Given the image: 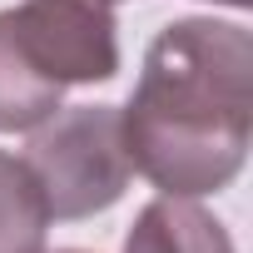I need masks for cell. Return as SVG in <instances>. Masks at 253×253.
Instances as JSON below:
<instances>
[{
	"instance_id": "obj_1",
	"label": "cell",
	"mask_w": 253,
	"mask_h": 253,
	"mask_svg": "<svg viewBox=\"0 0 253 253\" xmlns=\"http://www.w3.org/2000/svg\"><path fill=\"white\" fill-rule=\"evenodd\" d=\"M119 124L129 169L159 194L199 199L228 189L253 134L248 30L199 15L159 30Z\"/></svg>"
},
{
	"instance_id": "obj_2",
	"label": "cell",
	"mask_w": 253,
	"mask_h": 253,
	"mask_svg": "<svg viewBox=\"0 0 253 253\" xmlns=\"http://www.w3.org/2000/svg\"><path fill=\"white\" fill-rule=\"evenodd\" d=\"M25 169L40 184L50 218H94L114 209L129 189V154H124V124L114 104H75L35 124L25 144Z\"/></svg>"
},
{
	"instance_id": "obj_3",
	"label": "cell",
	"mask_w": 253,
	"mask_h": 253,
	"mask_svg": "<svg viewBox=\"0 0 253 253\" xmlns=\"http://www.w3.org/2000/svg\"><path fill=\"white\" fill-rule=\"evenodd\" d=\"M15 50L60 89L104 84L119 70L114 0H20L0 10Z\"/></svg>"
},
{
	"instance_id": "obj_4",
	"label": "cell",
	"mask_w": 253,
	"mask_h": 253,
	"mask_svg": "<svg viewBox=\"0 0 253 253\" xmlns=\"http://www.w3.org/2000/svg\"><path fill=\"white\" fill-rule=\"evenodd\" d=\"M124 253H233V243L209 209L164 194L139 209L129 238H124Z\"/></svg>"
},
{
	"instance_id": "obj_5",
	"label": "cell",
	"mask_w": 253,
	"mask_h": 253,
	"mask_svg": "<svg viewBox=\"0 0 253 253\" xmlns=\"http://www.w3.org/2000/svg\"><path fill=\"white\" fill-rule=\"evenodd\" d=\"M60 84H50L10 40L5 15H0V134H25L45 124L60 109Z\"/></svg>"
},
{
	"instance_id": "obj_6",
	"label": "cell",
	"mask_w": 253,
	"mask_h": 253,
	"mask_svg": "<svg viewBox=\"0 0 253 253\" xmlns=\"http://www.w3.org/2000/svg\"><path fill=\"white\" fill-rule=\"evenodd\" d=\"M50 209L25 159L0 149V253H45Z\"/></svg>"
},
{
	"instance_id": "obj_7",
	"label": "cell",
	"mask_w": 253,
	"mask_h": 253,
	"mask_svg": "<svg viewBox=\"0 0 253 253\" xmlns=\"http://www.w3.org/2000/svg\"><path fill=\"white\" fill-rule=\"evenodd\" d=\"M218 5H233V10H243V5H248V0H218Z\"/></svg>"
},
{
	"instance_id": "obj_8",
	"label": "cell",
	"mask_w": 253,
	"mask_h": 253,
	"mask_svg": "<svg viewBox=\"0 0 253 253\" xmlns=\"http://www.w3.org/2000/svg\"><path fill=\"white\" fill-rule=\"evenodd\" d=\"M55 253H84V248H55Z\"/></svg>"
}]
</instances>
